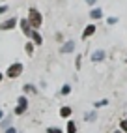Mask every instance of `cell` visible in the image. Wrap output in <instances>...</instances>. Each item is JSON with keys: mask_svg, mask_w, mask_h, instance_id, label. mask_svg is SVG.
Here are the masks:
<instances>
[{"mask_svg": "<svg viewBox=\"0 0 127 133\" xmlns=\"http://www.w3.org/2000/svg\"><path fill=\"white\" fill-rule=\"evenodd\" d=\"M95 32H97V26H95L94 23H90V24L86 26V28L82 30V39H88V38H92Z\"/></svg>", "mask_w": 127, "mask_h": 133, "instance_id": "7", "label": "cell"}, {"mask_svg": "<svg viewBox=\"0 0 127 133\" xmlns=\"http://www.w3.org/2000/svg\"><path fill=\"white\" fill-rule=\"evenodd\" d=\"M84 120H86V122H95V120H97V112H95V111L86 112V114H84Z\"/></svg>", "mask_w": 127, "mask_h": 133, "instance_id": "14", "label": "cell"}, {"mask_svg": "<svg viewBox=\"0 0 127 133\" xmlns=\"http://www.w3.org/2000/svg\"><path fill=\"white\" fill-rule=\"evenodd\" d=\"M90 19H92V21L103 19V10H101V8H97V6H94L92 10H90Z\"/></svg>", "mask_w": 127, "mask_h": 133, "instance_id": "8", "label": "cell"}, {"mask_svg": "<svg viewBox=\"0 0 127 133\" xmlns=\"http://www.w3.org/2000/svg\"><path fill=\"white\" fill-rule=\"evenodd\" d=\"M26 109H28V107H23V105H17V107L13 109V114H15V116H21V114H24V112H26Z\"/></svg>", "mask_w": 127, "mask_h": 133, "instance_id": "15", "label": "cell"}, {"mask_svg": "<svg viewBox=\"0 0 127 133\" xmlns=\"http://www.w3.org/2000/svg\"><path fill=\"white\" fill-rule=\"evenodd\" d=\"M71 112H73V109H71L69 105H64V107H60V116H62V118H69Z\"/></svg>", "mask_w": 127, "mask_h": 133, "instance_id": "10", "label": "cell"}, {"mask_svg": "<svg viewBox=\"0 0 127 133\" xmlns=\"http://www.w3.org/2000/svg\"><path fill=\"white\" fill-rule=\"evenodd\" d=\"M107 58V51L105 49H95L92 55H90V60L92 62H103Z\"/></svg>", "mask_w": 127, "mask_h": 133, "instance_id": "6", "label": "cell"}, {"mask_svg": "<svg viewBox=\"0 0 127 133\" xmlns=\"http://www.w3.org/2000/svg\"><path fill=\"white\" fill-rule=\"evenodd\" d=\"M26 21L30 23L32 30H39L41 24H43V15H41V11L38 10V8H30L28 15H26Z\"/></svg>", "mask_w": 127, "mask_h": 133, "instance_id": "1", "label": "cell"}, {"mask_svg": "<svg viewBox=\"0 0 127 133\" xmlns=\"http://www.w3.org/2000/svg\"><path fill=\"white\" fill-rule=\"evenodd\" d=\"M17 105H23V107H28V97H26V96H19V97H17Z\"/></svg>", "mask_w": 127, "mask_h": 133, "instance_id": "16", "label": "cell"}, {"mask_svg": "<svg viewBox=\"0 0 127 133\" xmlns=\"http://www.w3.org/2000/svg\"><path fill=\"white\" fill-rule=\"evenodd\" d=\"M118 21H120V19H118V17H108V19H107V24H110V26H114Z\"/></svg>", "mask_w": 127, "mask_h": 133, "instance_id": "21", "label": "cell"}, {"mask_svg": "<svg viewBox=\"0 0 127 133\" xmlns=\"http://www.w3.org/2000/svg\"><path fill=\"white\" fill-rule=\"evenodd\" d=\"M8 10H10V8H8L6 4H0V15H4V13H6Z\"/></svg>", "mask_w": 127, "mask_h": 133, "instance_id": "24", "label": "cell"}, {"mask_svg": "<svg viewBox=\"0 0 127 133\" xmlns=\"http://www.w3.org/2000/svg\"><path fill=\"white\" fill-rule=\"evenodd\" d=\"M4 133H17V129L10 126V128H6V129H4Z\"/></svg>", "mask_w": 127, "mask_h": 133, "instance_id": "26", "label": "cell"}, {"mask_svg": "<svg viewBox=\"0 0 127 133\" xmlns=\"http://www.w3.org/2000/svg\"><path fill=\"white\" fill-rule=\"evenodd\" d=\"M30 41L34 43L36 47H39V45H43V36L38 32V30H32V36H30Z\"/></svg>", "mask_w": 127, "mask_h": 133, "instance_id": "9", "label": "cell"}, {"mask_svg": "<svg viewBox=\"0 0 127 133\" xmlns=\"http://www.w3.org/2000/svg\"><path fill=\"white\" fill-rule=\"evenodd\" d=\"M4 77H6V75H4L2 71H0V83H2V79H4Z\"/></svg>", "mask_w": 127, "mask_h": 133, "instance_id": "28", "label": "cell"}, {"mask_svg": "<svg viewBox=\"0 0 127 133\" xmlns=\"http://www.w3.org/2000/svg\"><path fill=\"white\" fill-rule=\"evenodd\" d=\"M120 129H122L123 133H127V118H123V120H120Z\"/></svg>", "mask_w": 127, "mask_h": 133, "instance_id": "19", "label": "cell"}, {"mask_svg": "<svg viewBox=\"0 0 127 133\" xmlns=\"http://www.w3.org/2000/svg\"><path fill=\"white\" fill-rule=\"evenodd\" d=\"M19 26H21V32L30 39V36H32V26H30L28 21H26V17H24V19H19Z\"/></svg>", "mask_w": 127, "mask_h": 133, "instance_id": "4", "label": "cell"}, {"mask_svg": "<svg viewBox=\"0 0 127 133\" xmlns=\"http://www.w3.org/2000/svg\"><path fill=\"white\" fill-rule=\"evenodd\" d=\"M80 60H82V56L77 55V58H75V68H77V69H80Z\"/></svg>", "mask_w": 127, "mask_h": 133, "instance_id": "23", "label": "cell"}, {"mask_svg": "<svg viewBox=\"0 0 127 133\" xmlns=\"http://www.w3.org/2000/svg\"><path fill=\"white\" fill-rule=\"evenodd\" d=\"M10 122H11V118H2V120H0V126H2V129L10 128Z\"/></svg>", "mask_w": 127, "mask_h": 133, "instance_id": "18", "label": "cell"}, {"mask_svg": "<svg viewBox=\"0 0 127 133\" xmlns=\"http://www.w3.org/2000/svg\"><path fill=\"white\" fill-rule=\"evenodd\" d=\"M75 47H77V43H75L73 39H67L66 43H62L60 52H62V55H69V52H73V51H75Z\"/></svg>", "mask_w": 127, "mask_h": 133, "instance_id": "5", "label": "cell"}, {"mask_svg": "<svg viewBox=\"0 0 127 133\" xmlns=\"http://www.w3.org/2000/svg\"><path fill=\"white\" fill-rule=\"evenodd\" d=\"M2 2H6V0H2Z\"/></svg>", "mask_w": 127, "mask_h": 133, "instance_id": "30", "label": "cell"}, {"mask_svg": "<svg viewBox=\"0 0 127 133\" xmlns=\"http://www.w3.org/2000/svg\"><path fill=\"white\" fill-rule=\"evenodd\" d=\"M60 94H62V96H69V94H71V84H64L62 90H60Z\"/></svg>", "mask_w": 127, "mask_h": 133, "instance_id": "17", "label": "cell"}, {"mask_svg": "<svg viewBox=\"0 0 127 133\" xmlns=\"http://www.w3.org/2000/svg\"><path fill=\"white\" fill-rule=\"evenodd\" d=\"M84 2H86L90 8H94V6H97V2H99V0H84Z\"/></svg>", "mask_w": 127, "mask_h": 133, "instance_id": "25", "label": "cell"}, {"mask_svg": "<svg viewBox=\"0 0 127 133\" xmlns=\"http://www.w3.org/2000/svg\"><path fill=\"white\" fill-rule=\"evenodd\" d=\"M2 118H4V111H2V109H0V120H2Z\"/></svg>", "mask_w": 127, "mask_h": 133, "instance_id": "27", "label": "cell"}, {"mask_svg": "<svg viewBox=\"0 0 127 133\" xmlns=\"http://www.w3.org/2000/svg\"><path fill=\"white\" fill-rule=\"evenodd\" d=\"M17 24H19V19H17V17H8L6 21L0 23V32H10V30L15 28Z\"/></svg>", "mask_w": 127, "mask_h": 133, "instance_id": "3", "label": "cell"}, {"mask_svg": "<svg viewBox=\"0 0 127 133\" xmlns=\"http://www.w3.org/2000/svg\"><path fill=\"white\" fill-rule=\"evenodd\" d=\"M23 71H24V66H23V62H13V64H10L8 66V69H6V77L8 79H17V77H21L23 75Z\"/></svg>", "mask_w": 127, "mask_h": 133, "instance_id": "2", "label": "cell"}, {"mask_svg": "<svg viewBox=\"0 0 127 133\" xmlns=\"http://www.w3.org/2000/svg\"><path fill=\"white\" fill-rule=\"evenodd\" d=\"M105 105H108V99H99V101L94 105V107H95V109H99V107H105Z\"/></svg>", "mask_w": 127, "mask_h": 133, "instance_id": "20", "label": "cell"}, {"mask_svg": "<svg viewBox=\"0 0 127 133\" xmlns=\"http://www.w3.org/2000/svg\"><path fill=\"white\" fill-rule=\"evenodd\" d=\"M34 51H36V45L28 39V41H26V45H24V52H26L28 56H34Z\"/></svg>", "mask_w": 127, "mask_h": 133, "instance_id": "11", "label": "cell"}, {"mask_svg": "<svg viewBox=\"0 0 127 133\" xmlns=\"http://www.w3.org/2000/svg\"><path fill=\"white\" fill-rule=\"evenodd\" d=\"M114 133H123V131H122V129H116V131H114Z\"/></svg>", "mask_w": 127, "mask_h": 133, "instance_id": "29", "label": "cell"}, {"mask_svg": "<svg viewBox=\"0 0 127 133\" xmlns=\"http://www.w3.org/2000/svg\"><path fill=\"white\" fill-rule=\"evenodd\" d=\"M66 133H77V122H75V120H67Z\"/></svg>", "mask_w": 127, "mask_h": 133, "instance_id": "12", "label": "cell"}, {"mask_svg": "<svg viewBox=\"0 0 127 133\" xmlns=\"http://www.w3.org/2000/svg\"><path fill=\"white\" fill-rule=\"evenodd\" d=\"M47 133H64V131H62L60 128H54V126H52V128H47Z\"/></svg>", "mask_w": 127, "mask_h": 133, "instance_id": "22", "label": "cell"}, {"mask_svg": "<svg viewBox=\"0 0 127 133\" xmlns=\"http://www.w3.org/2000/svg\"><path fill=\"white\" fill-rule=\"evenodd\" d=\"M23 92H24V94H36V92H38V88H36L34 84H30V83H26V84L23 86Z\"/></svg>", "mask_w": 127, "mask_h": 133, "instance_id": "13", "label": "cell"}]
</instances>
